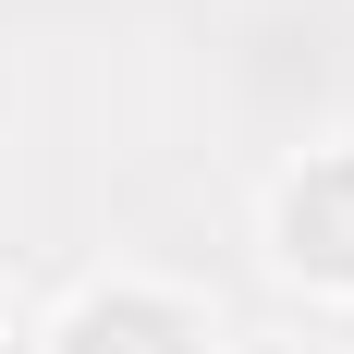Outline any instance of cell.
Wrapping results in <instances>:
<instances>
[{"instance_id":"1","label":"cell","mask_w":354,"mask_h":354,"mask_svg":"<svg viewBox=\"0 0 354 354\" xmlns=\"http://www.w3.org/2000/svg\"><path fill=\"white\" fill-rule=\"evenodd\" d=\"M281 257L318 281H354V159H306L281 183Z\"/></svg>"},{"instance_id":"3","label":"cell","mask_w":354,"mask_h":354,"mask_svg":"<svg viewBox=\"0 0 354 354\" xmlns=\"http://www.w3.org/2000/svg\"><path fill=\"white\" fill-rule=\"evenodd\" d=\"M269 354H293V342H269Z\"/></svg>"},{"instance_id":"2","label":"cell","mask_w":354,"mask_h":354,"mask_svg":"<svg viewBox=\"0 0 354 354\" xmlns=\"http://www.w3.org/2000/svg\"><path fill=\"white\" fill-rule=\"evenodd\" d=\"M62 354H196V318L171 293H98V306H73Z\"/></svg>"}]
</instances>
